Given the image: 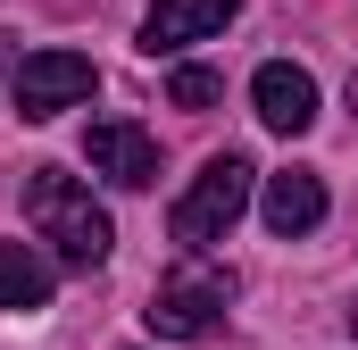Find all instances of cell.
<instances>
[{
  "label": "cell",
  "instance_id": "3",
  "mask_svg": "<svg viewBox=\"0 0 358 350\" xmlns=\"http://www.w3.org/2000/svg\"><path fill=\"white\" fill-rule=\"evenodd\" d=\"M92 59L84 50H25L17 59V76H8V100H17V117L25 125H50L59 108H84L92 100Z\"/></svg>",
  "mask_w": 358,
  "mask_h": 350
},
{
  "label": "cell",
  "instance_id": "7",
  "mask_svg": "<svg viewBox=\"0 0 358 350\" xmlns=\"http://www.w3.org/2000/svg\"><path fill=\"white\" fill-rule=\"evenodd\" d=\"M250 100H259V117H267L275 134H308L317 125V76L292 67V59H267L250 76Z\"/></svg>",
  "mask_w": 358,
  "mask_h": 350
},
{
  "label": "cell",
  "instance_id": "1",
  "mask_svg": "<svg viewBox=\"0 0 358 350\" xmlns=\"http://www.w3.org/2000/svg\"><path fill=\"white\" fill-rule=\"evenodd\" d=\"M25 217H34V234L50 242L59 267H100L108 242H117L108 209L92 200L84 175H67V167H34V175H25Z\"/></svg>",
  "mask_w": 358,
  "mask_h": 350
},
{
  "label": "cell",
  "instance_id": "12",
  "mask_svg": "<svg viewBox=\"0 0 358 350\" xmlns=\"http://www.w3.org/2000/svg\"><path fill=\"white\" fill-rule=\"evenodd\" d=\"M350 108H358V76H350Z\"/></svg>",
  "mask_w": 358,
  "mask_h": 350
},
{
  "label": "cell",
  "instance_id": "2",
  "mask_svg": "<svg viewBox=\"0 0 358 350\" xmlns=\"http://www.w3.org/2000/svg\"><path fill=\"white\" fill-rule=\"evenodd\" d=\"M250 183H259V167H250L242 150H217L208 167L192 175V192L176 200L167 234H176L183 251H208V242H225V234H234V217L250 209Z\"/></svg>",
  "mask_w": 358,
  "mask_h": 350
},
{
  "label": "cell",
  "instance_id": "11",
  "mask_svg": "<svg viewBox=\"0 0 358 350\" xmlns=\"http://www.w3.org/2000/svg\"><path fill=\"white\" fill-rule=\"evenodd\" d=\"M0 67H8V34H0Z\"/></svg>",
  "mask_w": 358,
  "mask_h": 350
},
{
  "label": "cell",
  "instance_id": "6",
  "mask_svg": "<svg viewBox=\"0 0 358 350\" xmlns=\"http://www.w3.org/2000/svg\"><path fill=\"white\" fill-rule=\"evenodd\" d=\"M234 8H242V0H150V17H142V50H150V59L192 50V42H208V34H225Z\"/></svg>",
  "mask_w": 358,
  "mask_h": 350
},
{
  "label": "cell",
  "instance_id": "5",
  "mask_svg": "<svg viewBox=\"0 0 358 350\" xmlns=\"http://www.w3.org/2000/svg\"><path fill=\"white\" fill-rule=\"evenodd\" d=\"M84 159H92V175H108V183H125V192L159 183V142H150L134 117H100L84 134Z\"/></svg>",
  "mask_w": 358,
  "mask_h": 350
},
{
  "label": "cell",
  "instance_id": "4",
  "mask_svg": "<svg viewBox=\"0 0 358 350\" xmlns=\"http://www.w3.org/2000/svg\"><path fill=\"white\" fill-rule=\"evenodd\" d=\"M225 300H234V275H217V267H183V275H167L159 292H150V334L159 342H200L217 317H225Z\"/></svg>",
  "mask_w": 358,
  "mask_h": 350
},
{
  "label": "cell",
  "instance_id": "13",
  "mask_svg": "<svg viewBox=\"0 0 358 350\" xmlns=\"http://www.w3.org/2000/svg\"><path fill=\"white\" fill-rule=\"evenodd\" d=\"M350 326H358V300H350Z\"/></svg>",
  "mask_w": 358,
  "mask_h": 350
},
{
  "label": "cell",
  "instance_id": "9",
  "mask_svg": "<svg viewBox=\"0 0 358 350\" xmlns=\"http://www.w3.org/2000/svg\"><path fill=\"white\" fill-rule=\"evenodd\" d=\"M42 300H50V259L25 251V242H0V317L42 309Z\"/></svg>",
  "mask_w": 358,
  "mask_h": 350
},
{
  "label": "cell",
  "instance_id": "8",
  "mask_svg": "<svg viewBox=\"0 0 358 350\" xmlns=\"http://www.w3.org/2000/svg\"><path fill=\"white\" fill-rule=\"evenodd\" d=\"M259 217H267V234H283V242L317 234V225H325V175H308V167L267 175V192H259Z\"/></svg>",
  "mask_w": 358,
  "mask_h": 350
},
{
  "label": "cell",
  "instance_id": "10",
  "mask_svg": "<svg viewBox=\"0 0 358 350\" xmlns=\"http://www.w3.org/2000/svg\"><path fill=\"white\" fill-rule=\"evenodd\" d=\"M167 100H176V108H217V100H225V76H217V67H176Z\"/></svg>",
  "mask_w": 358,
  "mask_h": 350
}]
</instances>
